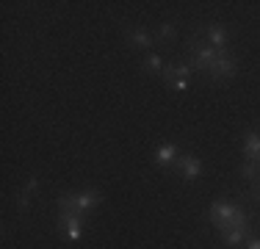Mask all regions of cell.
<instances>
[{
  "label": "cell",
  "instance_id": "obj_1",
  "mask_svg": "<svg viewBox=\"0 0 260 249\" xmlns=\"http://www.w3.org/2000/svg\"><path fill=\"white\" fill-rule=\"evenodd\" d=\"M216 53H219V50H213L197 30H191V36L185 39V61L194 67V72L208 75L216 64Z\"/></svg>",
  "mask_w": 260,
  "mask_h": 249
},
{
  "label": "cell",
  "instance_id": "obj_2",
  "mask_svg": "<svg viewBox=\"0 0 260 249\" xmlns=\"http://www.w3.org/2000/svg\"><path fill=\"white\" fill-rule=\"evenodd\" d=\"M160 78H164V86H166L169 91H177V95H183V91H188V89H191L194 67H191L185 58L169 61V64L164 67V72H160Z\"/></svg>",
  "mask_w": 260,
  "mask_h": 249
},
{
  "label": "cell",
  "instance_id": "obj_3",
  "mask_svg": "<svg viewBox=\"0 0 260 249\" xmlns=\"http://www.w3.org/2000/svg\"><path fill=\"white\" fill-rule=\"evenodd\" d=\"M235 72H238V58H235L230 50H219V53H216L213 70L208 72V80L216 86H221V83H227V80H233Z\"/></svg>",
  "mask_w": 260,
  "mask_h": 249
},
{
  "label": "cell",
  "instance_id": "obj_4",
  "mask_svg": "<svg viewBox=\"0 0 260 249\" xmlns=\"http://www.w3.org/2000/svg\"><path fill=\"white\" fill-rule=\"evenodd\" d=\"M238 199H233V197H219V199H213L210 202V208H208V222L216 227V233H219L221 227H224L227 222L233 219L235 213H238Z\"/></svg>",
  "mask_w": 260,
  "mask_h": 249
},
{
  "label": "cell",
  "instance_id": "obj_5",
  "mask_svg": "<svg viewBox=\"0 0 260 249\" xmlns=\"http://www.w3.org/2000/svg\"><path fill=\"white\" fill-rule=\"evenodd\" d=\"M197 34L208 42L213 50H230V30H227L224 22H205V25H197Z\"/></svg>",
  "mask_w": 260,
  "mask_h": 249
},
{
  "label": "cell",
  "instance_id": "obj_6",
  "mask_svg": "<svg viewBox=\"0 0 260 249\" xmlns=\"http://www.w3.org/2000/svg\"><path fill=\"white\" fill-rule=\"evenodd\" d=\"M125 45L133 50H144V53H152V45H155V34L144 25H127L125 28Z\"/></svg>",
  "mask_w": 260,
  "mask_h": 249
},
{
  "label": "cell",
  "instance_id": "obj_7",
  "mask_svg": "<svg viewBox=\"0 0 260 249\" xmlns=\"http://www.w3.org/2000/svg\"><path fill=\"white\" fill-rule=\"evenodd\" d=\"M55 227H58L70 241H80L83 238V230H86V216H80V213H58Z\"/></svg>",
  "mask_w": 260,
  "mask_h": 249
},
{
  "label": "cell",
  "instance_id": "obj_8",
  "mask_svg": "<svg viewBox=\"0 0 260 249\" xmlns=\"http://www.w3.org/2000/svg\"><path fill=\"white\" fill-rule=\"evenodd\" d=\"M175 169L180 172V177L183 180H188V183H194V180H200L202 177V161H200V155H180V158L175 161Z\"/></svg>",
  "mask_w": 260,
  "mask_h": 249
},
{
  "label": "cell",
  "instance_id": "obj_9",
  "mask_svg": "<svg viewBox=\"0 0 260 249\" xmlns=\"http://www.w3.org/2000/svg\"><path fill=\"white\" fill-rule=\"evenodd\" d=\"M219 235H221V244L230 246V249H235V246L246 244V241L252 238V224H249V227H230V230H221Z\"/></svg>",
  "mask_w": 260,
  "mask_h": 249
},
{
  "label": "cell",
  "instance_id": "obj_10",
  "mask_svg": "<svg viewBox=\"0 0 260 249\" xmlns=\"http://www.w3.org/2000/svg\"><path fill=\"white\" fill-rule=\"evenodd\" d=\"M241 155H244V161H255L260 158V130L249 128L244 133V147H241Z\"/></svg>",
  "mask_w": 260,
  "mask_h": 249
},
{
  "label": "cell",
  "instance_id": "obj_11",
  "mask_svg": "<svg viewBox=\"0 0 260 249\" xmlns=\"http://www.w3.org/2000/svg\"><path fill=\"white\" fill-rule=\"evenodd\" d=\"M177 158H180V149H177V144H160L155 149V166H160V169L175 166Z\"/></svg>",
  "mask_w": 260,
  "mask_h": 249
},
{
  "label": "cell",
  "instance_id": "obj_12",
  "mask_svg": "<svg viewBox=\"0 0 260 249\" xmlns=\"http://www.w3.org/2000/svg\"><path fill=\"white\" fill-rule=\"evenodd\" d=\"M100 202H103V191H97V189L78 191V208H80V213H91V210H94Z\"/></svg>",
  "mask_w": 260,
  "mask_h": 249
},
{
  "label": "cell",
  "instance_id": "obj_13",
  "mask_svg": "<svg viewBox=\"0 0 260 249\" xmlns=\"http://www.w3.org/2000/svg\"><path fill=\"white\" fill-rule=\"evenodd\" d=\"M177 39V25L175 22H160L158 28H155V45H160V47H169L172 42Z\"/></svg>",
  "mask_w": 260,
  "mask_h": 249
},
{
  "label": "cell",
  "instance_id": "obj_14",
  "mask_svg": "<svg viewBox=\"0 0 260 249\" xmlns=\"http://www.w3.org/2000/svg\"><path fill=\"white\" fill-rule=\"evenodd\" d=\"M164 67H166V61L158 53H144V58H141V72H147V75H160Z\"/></svg>",
  "mask_w": 260,
  "mask_h": 249
},
{
  "label": "cell",
  "instance_id": "obj_15",
  "mask_svg": "<svg viewBox=\"0 0 260 249\" xmlns=\"http://www.w3.org/2000/svg\"><path fill=\"white\" fill-rule=\"evenodd\" d=\"M238 174L246 180V183H255V180L260 177V164H255V161H244V164L238 166Z\"/></svg>",
  "mask_w": 260,
  "mask_h": 249
},
{
  "label": "cell",
  "instance_id": "obj_16",
  "mask_svg": "<svg viewBox=\"0 0 260 249\" xmlns=\"http://www.w3.org/2000/svg\"><path fill=\"white\" fill-rule=\"evenodd\" d=\"M30 197H34V194L25 191V189H20L14 194V202H17V210H20V213H28V210H30Z\"/></svg>",
  "mask_w": 260,
  "mask_h": 249
},
{
  "label": "cell",
  "instance_id": "obj_17",
  "mask_svg": "<svg viewBox=\"0 0 260 249\" xmlns=\"http://www.w3.org/2000/svg\"><path fill=\"white\" fill-rule=\"evenodd\" d=\"M25 191H30V194H36V191L42 189V180H39V174H30V177L25 180V185H22Z\"/></svg>",
  "mask_w": 260,
  "mask_h": 249
},
{
  "label": "cell",
  "instance_id": "obj_18",
  "mask_svg": "<svg viewBox=\"0 0 260 249\" xmlns=\"http://www.w3.org/2000/svg\"><path fill=\"white\" fill-rule=\"evenodd\" d=\"M246 249H260V235H252V238L246 241Z\"/></svg>",
  "mask_w": 260,
  "mask_h": 249
},
{
  "label": "cell",
  "instance_id": "obj_19",
  "mask_svg": "<svg viewBox=\"0 0 260 249\" xmlns=\"http://www.w3.org/2000/svg\"><path fill=\"white\" fill-rule=\"evenodd\" d=\"M257 164H260V158H257Z\"/></svg>",
  "mask_w": 260,
  "mask_h": 249
}]
</instances>
